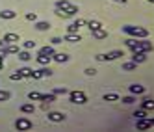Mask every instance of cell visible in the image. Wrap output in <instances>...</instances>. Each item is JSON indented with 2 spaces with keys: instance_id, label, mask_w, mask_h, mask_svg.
I'll return each instance as SVG.
<instances>
[{
  "instance_id": "obj_31",
  "label": "cell",
  "mask_w": 154,
  "mask_h": 132,
  "mask_svg": "<svg viewBox=\"0 0 154 132\" xmlns=\"http://www.w3.org/2000/svg\"><path fill=\"white\" fill-rule=\"evenodd\" d=\"M9 78H11V80H23L24 76H23V74H20V73L17 71V73H11V74H9Z\"/></svg>"
},
{
  "instance_id": "obj_17",
  "label": "cell",
  "mask_w": 154,
  "mask_h": 132,
  "mask_svg": "<svg viewBox=\"0 0 154 132\" xmlns=\"http://www.w3.org/2000/svg\"><path fill=\"white\" fill-rule=\"evenodd\" d=\"M35 28L39 32H45V30L50 28V23H47V20H35Z\"/></svg>"
},
{
  "instance_id": "obj_8",
  "label": "cell",
  "mask_w": 154,
  "mask_h": 132,
  "mask_svg": "<svg viewBox=\"0 0 154 132\" xmlns=\"http://www.w3.org/2000/svg\"><path fill=\"white\" fill-rule=\"evenodd\" d=\"M145 60H147V52H143V50H134L132 61H136V63H143Z\"/></svg>"
},
{
  "instance_id": "obj_15",
  "label": "cell",
  "mask_w": 154,
  "mask_h": 132,
  "mask_svg": "<svg viewBox=\"0 0 154 132\" xmlns=\"http://www.w3.org/2000/svg\"><path fill=\"white\" fill-rule=\"evenodd\" d=\"M91 34H93V37H95V39H106V37H108V32H106V30H102V28L93 30Z\"/></svg>"
},
{
  "instance_id": "obj_30",
  "label": "cell",
  "mask_w": 154,
  "mask_h": 132,
  "mask_svg": "<svg viewBox=\"0 0 154 132\" xmlns=\"http://www.w3.org/2000/svg\"><path fill=\"white\" fill-rule=\"evenodd\" d=\"M134 115H136V119H143V117H147V112L145 110H137V112H134Z\"/></svg>"
},
{
  "instance_id": "obj_43",
  "label": "cell",
  "mask_w": 154,
  "mask_h": 132,
  "mask_svg": "<svg viewBox=\"0 0 154 132\" xmlns=\"http://www.w3.org/2000/svg\"><path fill=\"white\" fill-rule=\"evenodd\" d=\"M150 121H152V125H154V119H150Z\"/></svg>"
},
{
  "instance_id": "obj_37",
  "label": "cell",
  "mask_w": 154,
  "mask_h": 132,
  "mask_svg": "<svg viewBox=\"0 0 154 132\" xmlns=\"http://www.w3.org/2000/svg\"><path fill=\"white\" fill-rule=\"evenodd\" d=\"M56 15H58V17H63V19H67V17H69L67 13L63 11V9H56Z\"/></svg>"
},
{
  "instance_id": "obj_36",
  "label": "cell",
  "mask_w": 154,
  "mask_h": 132,
  "mask_svg": "<svg viewBox=\"0 0 154 132\" xmlns=\"http://www.w3.org/2000/svg\"><path fill=\"white\" fill-rule=\"evenodd\" d=\"M134 101H136L134 97H123V102H125V104H132Z\"/></svg>"
},
{
  "instance_id": "obj_23",
  "label": "cell",
  "mask_w": 154,
  "mask_h": 132,
  "mask_svg": "<svg viewBox=\"0 0 154 132\" xmlns=\"http://www.w3.org/2000/svg\"><path fill=\"white\" fill-rule=\"evenodd\" d=\"M136 67H137L136 61H126V63H123V71H134Z\"/></svg>"
},
{
  "instance_id": "obj_38",
  "label": "cell",
  "mask_w": 154,
  "mask_h": 132,
  "mask_svg": "<svg viewBox=\"0 0 154 132\" xmlns=\"http://www.w3.org/2000/svg\"><path fill=\"white\" fill-rule=\"evenodd\" d=\"M95 73H97V69H91V67L85 69V74H87V76H95Z\"/></svg>"
},
{
  "instance_id": "obj_28",
  "label": "cell",
  "mask_w": 154,
  "mask_h": 132,
  "mask_svg": "<svg viewBox=\"0 0 154 132\" xmlns=\"http://www.w3.org/2000/svg\"><path fill=\"white\" fill-rule=\"evenodd\" d=\"M9 97H11V95H9V91H4V90H0V101H9Z\"/></svg>"
},
{
  "instance_id": "obj_11",
  "label": "cell",
  "mask_w": 154,
  "mask_h": 132,
  "mask_svg": "<svg viewBox=\"0 0 154 132\" xmlns=\"http://www.w3.org/2000/svg\"><path fill=\"white\" fill-rule=\"evenodd\" d=\"M17 17V11H11V9H4V11H0V19L4 20H11Z\"/></svg>"
},
{
  "instance_id": "obj_39",
  "label": "cell",
  "mask_w": 154,
  "mask_h": 132,
  "mask_svg": "<svg viewBox=\"0 0 154 132\" xmlns=\"http://www.w3.org/2000/svg\"><path fill=\"white\" fill-rule=\"evenodd\" d=\"M50 41H52V45H60V43H61L63 39H60V37H52Z\"/></svg>"
},
{
  "instance_id": "obj_5",
  "label": "cell",
  "mask_w": 154,
  "mask_h": 132,
  "mask_svg": "<svg viewBox=\"0 0 154 132\" xmlns=\"http://www.w3.org/2000/svg\"><path fill=\"white\" fill-rule=\"evenodd\" d=\"M15 128L17 130H30L32 128V121L26 119V117H20V119L15 121Z\"/></svg>"
},
{
  "instance_id": "obj_13",
  "label": "cell",
  "mask_w": 154,
  "mask_h": 132,
  "mask_svg": "<svg viewBox=\"0 0 154 132\" xmlns=\"http://www.w3.org/2000/svg\"><path fill=\"white\" fill-rule=\"evenodd\" d=\"M35 60H37V63H41V65H48L50 60H52V56H48V54H41V52H39Z\"/></svg>"
},
{
  "instance_id": "obj_2",
  "label": "cell",
  "mask_w": 154,
  "mask_h": 132,
  "mask_svg": "<svg viewBox=\"0 0 154 132\" xmlns=\"http://www.w3.org/2000/svg\"><path fill=\"white\" fill-rule=\"evenodd\" d=\"M56 9H63L69 17H72V15L78 13V8H76L74 4H71L69 0H58V2H56Z\"/></svg>"
},
{
  "instance_id": "obj_33",
  "label": "cell",
  "mask_w": 154,
  "mask_h": 132,
  "mask_svg": "<svg viewBox=\"0 0 154 132\" xmlns=\"http://www.w3.org/2000/svg\"><path fill=\"white\" fill-rule=\"evenodd\" d=\"M52 93H56V95H65V93H67V87H56V90H52Z\"/></svg>"
},
{
  "instance_id": "obj_42",
  "label": "cell",
  "mask_w": 154,
  "mask_h": 132,
  "mask_svg": "<svg viewBox=\"0 0 154 132\" xmlns=\"http://www.w3.org/2000/svg\"><path fill=\"white\" fill-rule=\"evenodd\" d=\"M149 2H150V4H154V0H149Z\"/></svg>"
},
{
  "instance_id": "obj_18",
  "label": "cell",
  "mask_w": 154,
  "mask_h": 132,
  "mask_svg": "<svg viewBox=\"0 0 154 132\" xmlns=\"http://www.w3.org/2000/svg\"><path fill=\"white\" fill-rule=\"evenodd\" d=\"M65 41H69V43H78V41H82V37H80V34H67V36H65Z\"/></svg>"
},
{
  "instance_id": "obj_21",
  "label": "cell",
  "mask_w": 154,
  "mask_h": 132,
  "mask_svg": "<svg viewBox=\"0 0 154 132\" xmlns=\"http://www.w3.org/2000/svg\"><path fill=\"white\" fill-rule=\"evenodd\" d=\"M85 24L89 26V30H91V32H93V30H98V28H102V24L98 23V20H87Z\"/></svg>"
},
{
  "instance_id": "obj_10",
  "label": "cell",
  "mask_w": 154,
  "mask_h": 132,
  "mask_svg": "<svg viewBox=\"0 0 154 132\" xmlns=\"http://www.w3.org/2000/svg\"><path fill=\"white\" fill-rule=\"evenodd\" d=\"M52 60L58 61V63H65V61H69V56L65 52H54L52 54Z\"/></svg>"
},
{
  "instance_id": "obj_41",
  "label": "cell",
  "mask_w": 154,
  "mask_h": 132,
  "mask_svg": "<svg viewBox=\"0 0 154 132\" xmlns=\"http://www.w3.org/2000/svg\"><path fill=\"white\" fill-rule=\"evenodd\" d=\"M2 60H4V58H0V71L4 69V63H2Z\"/></svg>"
},
{
  "instance_id": "obj_12",
  "label": "cell",
  "mask_w": 154,
  "mask_h": 132,
  "mask_svg": "<svg viewBox=\"0 0 154 132\" xmlns=\"http://www.w3.org/2000/svg\"><path fill=\"white\" fill-rule=\"evenodd\" d=\"M130 93L132 95H143L145 93V87H143L141 84H132L130 86Z\"/></svg>"
},
{
  "instance_id": "obj_22",
  "label": "cell",
  "mask_w": 154,
  "mask_h": 132,
  "mask_svg": "<svg viewBox=\"0 0 154 132\" xmlns=\"http://www.w3.org/2000/svg\"><path fill=\"white\" fill-rule=\"evenodd\" d=\"M141 104H143V110H154V101L152 99H145Z\"/></svg>"
},
{
  "instance_id": "obj_14",
  "label": "cell",
  "mask_w": 154,
  "mask_h": 132,
  "mask_svg": "<svg viewBox=\"0 0 154 132\" xmlns=\"http://www.w3.org/2000/svg\"><path fill=\"white\" fill-rule=\"evenodd\" d=\"M41 101H43V104H50V102L56 101V93H45V95H41Z\"/></svg>"
},
{
  "instance_id": "obj_19",
  "label": "cell",
  "mask_w": 154,
  "mask_h": 132,
  "mask_svg": "<svg viewBox=\"0 0 154 132\" xmlns=\"http://www.w3.org/2000/svg\"><path fill=\"white\" fill-rule=\"evenodd\" d=\"M17 54H19V60H23V61H30L32 60V54L28 50H19Z\"/></svg>"
},
{
  "instance_id": "obj_25",
  "label": "cell",
  "mask_w": 154,
  "mask_h": 132,
  "mask_svg": "<svg viewBox=\"0 0 154 132\" xmlns=\"http://www.w3.org/2000/svg\"><path fill=\"white\" fill-rule=\"evenodd\" d=\"M32 71H34V69H30V67H20V69H19V73L23 74V76H28V78L32 76Z\"/></svg>"
},
{
  "instance_id": "obj_1",
  "label": "cell",
  "mask_w": 154,
  "mask_h": 132,
  "mask_svg": "<svg viewBox=\"0 0 154 132\" xmlns=\"http://www.w3.org/2000/svg\"><path fill=\"white\" fill-rule=\"evenodd\" d=\"M123 32H125V34H128V36H134V37H145V39H147V36H149V32H147L145 28H141V26H132V24L123 26Z\"/></svg>"
},
{
  "instance_id": "obj_35",
  "label": "cell",
  "mask_w": 154,
  "mask_h": 132,
  "mask_svg": "<svg viewBox=\"0 0 154 132\" xmlns=\"http://www.w3.org/2000/svg\"><path fill=\"white\" fill-rule=\"evenodd\" d=\"M41 73H43V76H52V69L50 67H43Z\"/></svg>"
},
{
  "instance_id": "obj_4",
  "label": "cell",
  "mask_w": 154,
  "mask_h": 132,
  "mask_svg": "<svg viewBox=\"0 0 154 132\" xmlns=\"http://www.w3.org/2000/svg\"><path fill=\"white\" fill-rule=\"evenodd\" d=\"M69 99H71V102H74V104H85L87 102V97H85L84 91H71Z\"/></svg>"
},
{
  "instance_id": "obj_6",
  "label": "cell",
  "mask_w": 154,
  "mask_h": 132,
  "mask_svg": "<svg viewBox=\"0 0 154 132\" xmlns=\"http://www.w3.org/2000/svg\"><path fill=\"white\" fill-rule=\"evenodd\" d=\"M85 24V20H74V23H71L69 26H67V34H78V30H80V26H84Z\"/></svg>"
},
{
  "instance_id": "obj_34",
  "label": "cell",
  "mask_w": 154,
  "mask_h": 132,
  "mask_svg": "<svg viewBox=\"0 0 154 132\" xmlns=\"http://www.w3.org/2000/svg\"><path fill=\"white\" fill-rule=\"evenodd\" d=\"M24 49H26V50L35 49V41H24Z\"/></svg>"
},
{
  "instance_id": "obj_26",
  "label": "cell",
  "mask_w": 154,
  "mask_h": 132,
  "mask_svg": "<svg viewBox=\"0 0 154 132\" xmlns=\"http://www.w3.org/2000/svg\"><path fill=\"white\" fill-rule=\"evenodd\" d=\"M28 99H30V101H41V93H37V91H30V93H28Z\"/></svg>"
},
{
  "instance_id": "obj_24",
  "label": "cell",
  "mask_w": 154,
  "mask_h": 132,
  "mask_svg": "<svg viewBox=\"0 0 154 132\" xmlns=\"http://www.w3.org/2000/svg\"><path fill=\"white\" fill-rule=\"evenodd\" d=\"M102 99H104V101H108V102H113V101H119V95L117 93H106Z\"/></svg>"
},
{
  "instance_id": "obj_40",
  "label": "cell",
  "mask_w": 154,
  "mask_h": 132,
  "mask_svg": "<svg viewBox=\"0 0 154 132\" xmlns=\"http://www.w3.org/2000/svg\"><path fill=\"white\" fill-rule=\"evenodd\" d=\"M113 2H115V4H126L128 0H113Z\"/></svg>"
},
{
  "instance_id": "obj_27",
  "label": "cell",
  "mask_w": 154,
  "mask_h": 132,
  "mask_svg": "<svg viewBox=\"0 0 154 132\" xmlns=\"http://www.w3.org/2000/svg\"><path fill=\"white\" fill-rule=\"evenodd\" d=\"M39 52H41V54H48V56H52V54H54V49H52L50 45H47V47H43Z\"/></svg>"
},
{
  "instance_id": "obj_29",
  "label": "cell",
  "mask_w": 154,
  "mask_h": 132,
  "mask_svg": "<svg viewBox=\"0 0 154 132\" xmlns=\"http://www.w3.org/2000/svg\"><path fill=\"white\" fill-rule=\"evenodd\" d=\"M30 78H35V80L43 78V73H41V69H37V71H32V76H30Z\"/></svg>"
},
{
  "instance_id": "obj_9",
  "label": "cell",
  "mask_w": 154,
  "mask_h": 132,
  "mask_svg": "<svg viewBox=\"0 0 154 132\" xmlns=\"http://www.w3.org/2000/svg\"><path fill=\"white\" fill-rule=\"evenodd\" d=\"M137 130H147V128H150L152 127V121L150 119H147V117H143V119H137Z\"/></svg>"
},
{
  "instance_id": "obj_16",
  "label": "cell",
  "mask_w": 154,
  "mask_h": 132,
  "mask_svg": "<svg viewBox=\"0 0 154 132\" xmlns=\"http://www.w3.org/2000/svg\"><path fill=\"white\" fill-rule=\"evenodd\" d=\"M4 41H6V45H8V43H17L20 39H19L17 34H11V32H9V34H4Z\"/></svg>"
},
{
  "instance_id": "obj_3",
  "label": "cell",
  "mask_w": 154,
  "mask_h": 132,
  "mask_svg": "<svg viewBox=\"0 0 154 132\" xmlns=\"http://www.w3.org/2000/svg\"><path fill=\"white\" fill-rule=\"evenodd\" d=\"M121 56H123V50H112L108 54H97V60L98 61H113V60H119Z\"/></svg>"
},
{
  "instance_id": "obj_32",
  "label": "cell",
  "mask_w": 154,
  "mask_h": 132,
  "mask_svg": "<svg viewBox=\"0 0 154 132\" xmlns=\"http://www.w3.org/2000/svg\"><path fill=\"white\" fill-rule=\"evenodd\" d=\"M26 19H28V20H34V23H35V20H37V13H35V11H28V13H26Z\"/></svg>"
},
{
  "instance_id": "obj_7",
  "label": "cell",
  "mask_w": 154,
  "mask_h": 132,
  "mask_svg": "<svg viewBox=\"0 0 154 132\" xmlns=\"http://www.w3.org/2000/svg\"><path fill=\"white\" fill-rule=\"evenodd\" d=\"M47 117H48V121H54V123H61V121H65V115L61 112H48Z\"/></svg>"
},
{
  "instance_id": "obj_20",
  "label": "cell",
  "mask_w": 154,
  "mask_h": 132,
  "mask_svg": "<svg viewBox=\"0 0 154 132\" xmlns=\"http://www.w3.org/2000/svg\"><path fill=\"white\" fill-rule=\"evenodd\" d=\"M20 112H23V114H34L35 108H34V104H23V106H20Z\"/></svg>"
}]
</instances>
